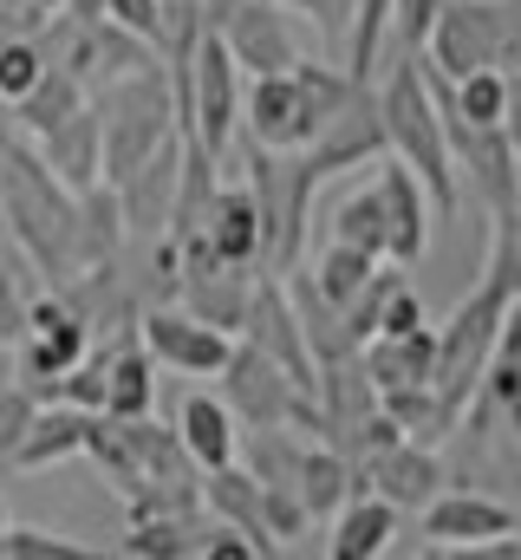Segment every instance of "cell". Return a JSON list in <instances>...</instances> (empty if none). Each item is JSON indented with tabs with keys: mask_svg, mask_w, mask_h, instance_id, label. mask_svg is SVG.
Returning a JSON list of instances; mask_svg holds the SVG:
<instances>
[{
	"mask_svg": "<svg viewBox=\"0 0 521 560\" xmlns=\"http://www.w3.org/2000/svg\"><path fill=\"white\" fill-rule=\"evenodd\" d=\"M379 118H385V150L404 170H417V183L430 196V215H456L463 189H456V156H450V138H443V112L424 85L417 52H404V46H397L385 85H379Z\"/></svg>",
	"mask_w": 521,
	"mask_h": 560,
	"instance_id": "6da1fadb",
	"label": "cell"
},
{
	"mask_svg": "<svg viewBox=\"0 0 521 560\" xmlns=\"http://www.w3.org/2000/svg\"><path fill=\"white\" fill-rule=\"evenodd\" d=\"M359 79L320 66V59H300L287 72H255L248 92H242V131L248 143H267V150H306L313 131L346 105Z\"/></svg>",
	"mask_w": 521,
	"mask_h": 560,
	"instance_id": "7a4b0ae2",
	"label": "cell"
},
{
	"mask_svg": "<svg viewBox=\"0 0 521 560\" xmlns=\"http://www.w3.org/2000/svg\"><path fill=\"white\" fill-rule=\"evenodd\" d=\"M99 105V131H105V183L130 176L163 138H176V105H170V79L163 66H137L125 79L92 92Z\"/></svg>",
	"mask_w": 521,
	"mask_h": 560,
	"instance_id": "3957f363",
	"label": "cell"
},
{
	"mask_svg": "<svg viewBox=\"0 0 521 560\" xmlns=\"http://www.w3.org/2000/svg\"><path fill=\"white\" fill-rule=\"evenodd\" d=\"M509 293L496 280H483L476 293L456 300V313L437 326V359H430V385L450 411H463L476 392H483V372H489V352H496V332L509 319Z\"/></svg>",
	"mask_w": 521,
	"mask_h": 560,
	"instance_id": "277c9868",
	"label": "cell"
},
{
	"mask_svg": "<svg viewBox=\"0 0 521 560\" xmlns=\"http://www.w3.org/2000/svg\"><path fill=\"white\" fill-rule=\"evenodd\" d=\"M424 66H437L443 79H463L483 66H521V33L509 0H443L424 39Z\"/></svg>",
	"mask_w": 521,
	"mask_h": 560,
	"instance_id": "5b68a950",
	"label": "cell"
},
{
	"mask_svg": "<svg viewBox=\"0 0 521 560\" xmlns=\"http://www.w3.org/2000/svg\"><path fill=\"white\" fill-rule=\"evenodd\" d=\"M176 131L196 138L216 163L229 156V143L242 131V66H235V52L222 46L216 26L202 33V46H196V59H189V92H183V105H176Z\"/></svg>",
	"mask_w": 521,
	"mask_h": 560,
	"instance_id": "8992f818",
	"label": "cell"
},
{
	"mask_svg": "<svg viewBox=\"0 0 521 560\" xmlns=\"http://www.w3.org/2000/svg\"><path fill=\"white\" fill-rule=\"evenodd\" d=\"M216 378H222V405L235 411L242 430H255V423H313V430H326L320 398H313V392H300V385L267 359V352L248 346V339L229 352V365H222Z\"/></svg>",
	"mask_w": 521,
	"mask_h": 560,
	"instance_id": "52a82bcc",
	"label": "cell"
},
{
	"mask_svg": "<svg viewBox=\"0 0 521 560\" xmlns=\"http://www.w3.org/2000/svg\"><path fill=\"white\" fill-rule=\"evenodd\" d=\"M209 26L222 33V46L235 52V66L255 79V72H287L300 66V26L280 0H216L209 7Z\"/></svg>",
	"mask_w": 521,
	"mask_h": 560,
	"instance_id": "ba28073f",
	"label": "cell"
},
{
	"mask_svg": "<svg viewBox=\"0 0 521 560\" xmlns=\"http://www.w3.org/2000/svg\"><path fill=\"white\" fill-rule=\"evenodd\" d=\"M137 339L163 372H183V378H216L229 365V352H235V332L196 319L189 306H150L137 319Z\"/></svg>",
	"mask_w": 521,
	"mask_h": 560,
	"instance_id": "9c48e42d",
	"label": "cell"
},
{
	"mask_svg": "<svg viewBox=\"0 0 521 560\" xmlns=\"http://www.w3.org/2000/svg\"><path fill=\"white\" fill-rule=\"evenodd\" d=\"M242 339L267 352L300 392H313L320 385V365H313V352H306V332H300V313H293V300H287V280L267 275L255 280V293H248V313H242Z\"/></svg>",
	"mask_w": 521,
	"mask_h": 560,
	"instance_id": "30bf717a",
	"label": "cell"
},
{
	"mask_svg": "<svg viewBox=\"0 0 521 560\" xmlns=\"http://www.w3.org/2000/svg\"><path fill=\"white\" fill-rule=\"evenodd\" d=\"M516 509H502L496 495H470V489H456V495H430L424 502V535H430V555H476V548H489V541H502V535H516Z\"/></svg>",
	"mask_w": 521,
	"mask_h": 560,
	"instance_id": "8fae6325",
	"label": "cell"
},
{
	"mask_svg": "<svg viewBox=\"0 0 521 560\" xmlns=\"http://www.w3.org/2000/svg\"><path fill=\"white\" fill-rule=\"evenodd\" d=\"M366 156H385V118H379L372 79H359V85L346 92V105H339V112L313 131V143H306V163H313L320 176L352 170V163H366Z\"/></svg>",
	"mask_w": 521,
	"mask_h": 560,
	"instance_id": "7c38bea8",
	"label": "cell"
},
{
	"mask_svg": "<svg viewBox=\"0 0 521 560\" xmlns=\"http://www.w3.org/2000/svg\"><path fill=\"white\" fill-rule=\"evenodd\" d=\"M176 163H183V131L176 138H163L130 176L112 183V196H118V215H125V235L137 242H157L163 229H170V202H176Z\"/></svg>",
	"mask_w": 521,
	"mask_h": 560,
	"instance_id": "4fadbf2b",
	"label": "cell"
},
{
	"mask_svg": "<svg viewBox=\"0 0 521 560\" xmlns=\"http://www.w3.org/2000/svg\"><path fill=\"white\" fill-rule=\"evenodd\" d=\"M39 163L72 196H85L92 183H105V131H99V105L92 98L79 112H66L53 131H39Z\"/></svg>",
	"mask_w": 521,
	"mask_h": 560,
	"instance_id": "5bb4252c",
	"label": "cell"
},
{
	"mask_svg": "<svg viewBox=\"0 0 521 560\" xmlns=\"http://www.w3.org/2000/svg\"><path fill=\"white\" fill-rule=\"evenodd\" d=\"M359 476H366L372 495H385L397 515H404V509L417 515V509L443 489V463H437V450H430V443H410V436L391 443V450H379L372 463H359Z\"/></svg>",
	"mask_w": 521,
	"mask_h": 560,
	"instance_id": "9a60e30c",
	"label": "cell"
},
{
	"mask_svg": "<svg viewBox=\"0 0 521 560\" xmlns=\"http://www.w3.org/2000/svg\"><path fill=\"white\" fill-rule=\"evenodd\" d=\"M202 235L229 268H267V229H260V202L248 183H216Z\"/></svg>",
	"mask_w": 521,
	"mask_h": 560,
	"instance_id": "2e32d148",
	"label": "cell"
},
{
	"mask_svg": "<svg viewBox=\"0 0 521 560\" xmlns=\"http://www.w3.org/2000/svg\"><path fill=\"white\" fill-rule=\"evenodd\" d=\"M379 196H385V229H391L385 261L410 268V261L430 248V196H424L417 170H404L391 150H385V170H379Z\"/></svg>",
	"mask_w": 521,
	"mask_h": 560,
	"instance_id": "e0dca14e",
	"label": "cell"
},
{
	"mask_svg": "<svg viewBox=\"0 0 521 560\" xmlns=\"http://www.w3.org/2000/svg\"><path fill=\"white\" fill-rule=\"evenodd\" d=\"M176 436H183V450H189L196 469H222V463L242 456V423H235V411L216 392H189L176 405Z\"/></svg>",
	"mask_w": 521,
	"mask_h": 560,
	"instance_id": "ac0fdd59",
	"label": "cell"
},
{
	"mask_svg": "<svg viewBox=\"0 0 521 560\" xmlns=\"http://www.w3.org/2000/svg\"><path fill=\"white\" fill-rule=\"evenodd\" d=\"M85 430H92V411H79V405H39L7 469H53L66 456H85Z\"/></svg>",
	"mask_w": 521,
	"mask_h": 560,
	"instance_id": "d6986e66",
	"label": "cell"
},
{
	"mask_svg": "<svg viewBox=\"0 0 521 560\" xmlns=\"http://www.w3.org/2000/svg\"><path fill=\"white\" fill-rule=\"evenodd\" d=\"M391 535H397V509H391L385 495L366 489V495H346V502H339L326 555L333 560H379L391 548Z\"/></svg>",
	"mask_w": 521,
	"mask_h": 560,
	"instance_id": "ffe728a7",
	"label": "cell"
},
{
	"mask_svg": "<svg viewBox=\"0 0 521 560\" xmlns=\"http://www.w3.org/2000/svg\"><path fill=\"white\" fill-rule=\"evenodd\" d=\"M183 306L196 313V319H209V326H222V332H242V313H248V293H255V268H229V261H216V268H202V275H183Z\"/></svg>",
	"mask_w": 521,
	"mask_h": 560,
	"instance_id": "44dd1931",
	"label": "cell"
},
{
	"mask_svg": "<svg viewBox=\"0 0 521 560\" xmlns=\"http://www.w3.org/2000/svg\"><path fill=\"white\" fill-rule=\"evenodd\" d=\"M202 502L216 509V522L242 528V535L255 541V555H280V541H274V535H267V522H260V482L248 476V469H235V463L202 469Z\"/></svg>",
	"mask_w": 521,
	"mask_h": 560,
	"instance_id": "7402d4cb",
	"label": "cell"
},
{
	"mask_svg": "<svg viewBox=\"0 0 521 560\" xmlns=\"http://www.w3.org/2000/svg\"><path fill=\"white\" fill-rule=\"evenodd\" d=\"M293 489H300V502H306L313 522H333L346 495H366V476L352 469V456H346L339 443H320V450L300 456V482H293Z\"/></svg>",
	"mask_w": 521,
	"mask_h": 560,
	"instance_id": "603a6c76",
	"label": "cell"
},
{
	"mask_svg": "<svg viewBox=\"0 0 521 560\" xmlns=\"http://www.w3.org/2000/svg\"><path fill=\"white\" fill-rule=\"evenodd\" d=\"M157 405V359L143 352V339H112L105 359V418H143Z\"/></svg>",
	"mask_w": 521,
	"mask_h": 560,
	"instance_id": "cb8c5ba5",
	"label": "cell"
},
{
	"mask_svg": "<svg viewBox=\"0 0 521 560\" xmlns=\"http://www.w3.org/2000/svg\"><path fill=\"white\" fill-rule=\"evenodd\" d=\"M379 405H385V418L410 436V443H443L450 430H456V418L463 411H450L443 398H437V385H391V392H379Z\"/></svg>",
	"mask_w": 521,
	"mask_h": 560,
	"instance_id": "d4e9b609",
	"label": "cell"
},
{
	"mask_svg": "<svg viewBox=\"0 0 521 560\" xmlns=\"http://www.w3.org/2000/svg\"><path fill=\"white\" fill-rule=\"evenodd\" d=\"M85 98H92V92H85L66 66H53V59H46V72L33 79V92H26V98H13V118H20V131H26V138H39V131H53L66 112H79Z\"/></svg>",
	"mask_w": 521,
	"mask_h": 560,
	"instance_id": "484cf974",
	"label": "cell"
},
{
	"mask_svg": "<svg viewBox=\"0 0 521 560\" xmlns=\"http://www.w3.org/2000/svg\"><path fill=\"white\" fill-rule=\"evenodd\" d=\"M333 242H352V248H366V255H379L385 261V196H379V183H366V189H352L339 209H333Z\"/></svg>",
	"mask_w": 521,
	"mask_h": 560,
	"instance_id": "4316f807",
	"label": "cell"
},
{
	"mask_svg": "<svg viewBox=\"0 0 521 560\" xmlns=\"http://www.w3.org/2000/svg\"><path fill=\"white\" fill-rule=\"evenodd\" d=\"M118 548L137 560H183L196 555V528H189V515H130V535Z\"/></svg>",
	"mask_w": 521,
	"mask_h": 560,
	"instance_id": "83f0119b",
	"label": "cell"
},
{
	"mask_svg": "<svg viewBox=\"0 0 521 560\" xmlns=\"http://www.w3.org/2000/svg\"><path fill=\"white\" fill-rule=\"evenodd\" d=\"M372 275H379V255H366V248H352V242H333V248L320 255V268H306V280H313L333 306H346Z\"/></svg>",
	"mask_w": 521,
	"mask_h": 560,
	"instance_id": "f1b7e54d",
	"label": "cell"
},
{
	"mask_svg": "<svg viewBox=\"0 0 521 560\" xmlns=\"http://www.w3.org/2000/svg\"><path fill=\"white\" fill-rule=\"evenodd\" d=\"M39 72H46V52H39V39H33V33L0 39V98H7V105H13V98H26Z\"/></svg>",
	"mask_w": 521,
	"mask_h": 560,
	"instance_id": "f546056e",
	"label": "cell"
},
{
	"mask_svg": "<svg viewBox=\"0 0 521 560\" xmlns=\"http://www.w3.org/2000/svg\"><path fill=\"white\" fill-rule=\"evenodd\" d=\"M92 548H79V541H66V535H53V528H0V560H85Z\"/></svg>",
	"mask_w": 521,
	"mask_h": 560,
	"instance_id": "4dcf8cb0",
	"label": "cell"
},
{
	"mask_svg": "<svg viewBox=\"0 0 521 560\" xmlns=\"http://www.w3.org/2000/svg\"><path fill=\"white\" fill-rule=\"evenodd\" d=\"M260 522H267V535L287 548L293 535H306V522H313V515H306L300 489H267V482H260Z\"/></svg>",
	"mask_w": 521,
	"mask_h": 560,
	"instance_id": "1f68e13d",
	"label": "cell"
},
{
	"mask_svg": "<svg viewBox=\"0 0 521 560\" xmlns=\"http://www.w3.org/2000/svg\"><path fill=\"white\" fill-rule=\"evenodd\" d=\"M33 411H39V398H33L26 385H7V392H0V463H13V450H20Z\"/></svg>",
	"mask_w": 521,
	"mask_h": 560,
	"instance_id": "d6a6232c",
	"label": "cell"
},
{
	"mask_svg": "<svg viewBox=\"0 0 521 560\" xmlns=\"http://www.w3.org/2000/svg\"><path fill=\"white\" fill-rule=\"evenodd\" d=\"M20 332H26V280H20V268L0 261V352H13Z\"/></svg>",
	"mask_w": 521,
	"mask_h": 560,
	"instance_id": "836d02e7",
	"label": "cell"
},
{
	"mask_svg": "<svg viewBox=\"0 0 521 560\" xmlns=\"http://www.w3.org/2000/svg\"><path fill=\"white\" fill-rule=\"evenodd\" d=\"M437 7L443 0H391V26H397V46L404 52H424V39L437 26Z\"/></svg>",
	"mask_w": 521,
	"mask_h": 560,
	"instance_id": "e575fe53",
	"label": "cell"
},
{
	"mask_svg": "<svg viewBox=\"0 0 521 560\" xmlns=\"http://www.w3.org/2000/svg\"><path fill=\"white\" fill-rule=\"evenodd\" d=\"M417 326H430L424 319V300H417V287L397 275L385 293V306H379V332H417Z\"/></svg>",
	"mask_w": 521,
	"mask_h": 560,
	"instance_id": "d590c367",
	"label": "cell"
},
{
	"mask_svg": "<svg viewBox=\"0 0 521 560\" xmlns=\"http://www.w3.org/2000/svg\"><path fill=\"white\" fill-rule=\"evenodd\" d=\"M105 20H118L137 39H157V20H163V0H105Z\"/></svg>",
	"mask_w": 521,
	"mask_h": 560,
	"instance_id": "8d00e7d4",
	"label": "cell"
},
{
	"mask_svg": "<svg viewBox=\"0 0 521 560\" xmlns=\"http://www.w3.org/2000/svg\"><path fill=\"white\" fill-rule=\"evenodd\" d=\"M280 7H293V13H313L326 33H346V20H352V0H280Z\"/></svg>",
	"mask_w": 521,
	"mask_h": 560,
	"instance_id": "74e56055",
	"label": "cell"
},
{
	"mask_svg": "<svg viewBox=\"0 0 521 560\" xmlns=\"http://www.w3.org/2000/svg\"><path fill=\"white\" fill-rule=\"evenodd\" d=\"M66 20H105V0H59Z\"/></svg>",
	"mask_w": 521,
	"mask_h": 560,
	"instance_id": "f35d334b",
	"label": "cell"
},
{
	"mask_svg": "<svg viewBox=\"0 0 521 560\" xmlns=\"http://www.w3.org/2000/svg\"><path fill=\"white\" fill-rule=\"evenodd\" d=\"M13 385V352H0V392Z\"/></svg>",
	"mask_w": 521,
	"mask_h": 560,
	"instance_id": "ab89813d",
	"label": "cell"
},
{
	"mask_svg": "<svg viewBox=\"0 0 521 560\" xmlns=\"http://www.w3.org/2000/svg\"><path fill=\"white\" fill-rule=\"evenodd\" d=\"M7 522H13V515H7V495H0V528H7Z\"/></svg>",
	"mask_w": 521,
	"mask_h": 560,
	"instance_id": "60d3db41",
	"label": "cell"
},
{
	"mask_svg": "<svg viewBox=\"0 0 521 560\" xmlns=\"http://www.w3.org/2000/svg\"><path fill=\"white\" fill-rule=\"evenodd\" d=\"M33 7H46V13H59V0H33Z\"/></svg>",
	"mask_w": 521,
	"mask_h": 560,
	"instance_id": "b9f144b4",
	"label": "cell"
}]
</instances>
